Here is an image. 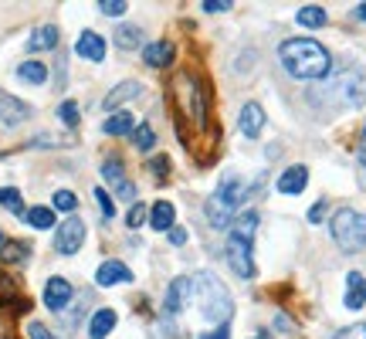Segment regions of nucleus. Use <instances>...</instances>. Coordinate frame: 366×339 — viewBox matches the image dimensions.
I'll use <instances>...</instances> for the list:
<instances>
[{
  "label": "nucleus",
  "instance_id": "nucleus-12",
  "mask_svg": "<svg viewBox=\"0 0 366 339\" xmlns=\"http://www.w3.org/2000/svg\"><path fill=\"white\" fill-rule=\"evenodd\" d=\"M106 38L95 31H82V38H78L75 45V55L78 58H85V62H106Z\"/></svg>",
  "mask_w": 366,
  "mask_h": 339
},
{
  "label": "nucleus",
  "instance_id": "nucleus-37",
  "mask_svg": "<svg viewBox=\"0 0 366 339\" xmlns=\"http://www.w3.org/2000/svg\"><path fill=\"white\" fill-rule=\"evenodd\" d=\"M28 339H61V336H55L51 329H45L41 323H30L28 326Z\"/></svg>",
  "mask_w": 366,
  "mask_h": 339
},
{
  "label": "nucleus",
  "instance_id": "nucleus-34",
  "mask_svg": "<svg viewBox=\"0 0 366 339\" xmlns=\"http://www.w3.org/2000/svg\"><path fill=\"white\" fill-rule=\"evenodd\" d=\"M150 173L156 177V180H167V177H170V160H167V156H163V153L156 156V160L150 163Z\"/></svg>",
  "mask_w": 366,
  "mask_h": 339
},
{
  "label": "nucleus",
  "instance_id": "nucleus-35",
  "mask_svg": "<svg viewBox=\"0 0 366 339\" xmlns=\"http://www.w3.org/2000/svg\"><path fill=\"white\" fill-rule=\"evenodd\" d=\"M336 339H366V323H356V326H346V329H339Z\"/></svg>",
  "mask_w": 366,
  "mask_h": 339
},
{
  "label": "nucleus",
  "instance_id": "nucleus-1",
  "mask_svg": "<svg viewBox=\"0 0 366 339\" xmlns=\"http://www.w3.org/2000/svg\"><path fill=\"white\" fill-rule=\"evenodd\" d=\"M278 58L285 65V72L292 78H302V82H316V78H326L333 72V58L329 51L312 41V38H289L278 45Z\"/></svg>",
  "mask_w": 366,
  "mask_h": 339
},
{
  "label": "nucleus",
  "instance_id": "nucleus-22",
  "mask_svg": "<svg viewBox=\"0 0 366 339\" xmlns=\"http://www.w3.org/2000/svg\"><path fill=\"white\" fill-rule=\"evenodd\" d=\"M139 89H143L139 82H119V85H116V89H112V92H109L106 99H102V109H119L122 102H129V99H136V95H139Z\"/></svg>",
  "mask_w": 366,
  "mask_h": 339
},
{
  "label": "nucleus",
  "instance_id": "nucleus-31",
  "mask_svg": "<svg viewBox=\"0 0 366 339\" xmlns=\"http://www.w3.org/2000/svg\"><path fill=\"white\" fill-rule=\"evenodd\" d=\"M146 217H150V211L136 201L129 211H126V228H143V221H146Z\"/></svg>",
  "mask_w": 366,
  "mask_h": 339
},
{
  "label": "nucleus",
  "instance_id": "nucleus-40",
  "mask_svg": "<svg viewBox=\"0 0 366 339\" xmlns=\"http://www.w3.org/2000/svg\"><path fill=\"white\" fill-rule=\"evenodd\" d=\"M322 217H326V201L312 204V211H309V224H322Z\"/></svg>",
  "mask_w": 366,
  "mask_h": 339
},
{
  "label": "nucleus",
  "instance_id": "nucleus-27",
  "mask_svg": "<svg viewBox=\"0 0 366 339\" xmlns=\"http://www.w3.org/2000/svg\"><path fill=\"white\" fill-rule=\"evenodd\" d=\"M133 146L143 150V153H150L152 146H156V129H152L150 123H139L136 129H133Z\"/></svg>",
  "mask_w": 366,
  "mask_h": 339
},
{
  "label": "nucleus",
  "instance_id": "nucleus-7",
  "mask_svg": "<svg viewBox=\"0 0 366 339\" xmlns=\"http://www.w3.org/2000/svg\"><path fill=\"white\" fill-rule=\"evenodd\" d=\"M173 89H177V102H180V112L190 119V123L204 129L207 126V92L200 89V82L194 75H180L173 82Z\"/></svg>",
  "mask_w": 366,
  "mask_h": 339
},
{
  "label": "nucleus",
  "instance_id": "nucleus-11",
  "mask_svg": "<svg viewBox=\"0 0 366 339\" xmlns=\"http://www.w3.org/2000/svg\"><path fill=\"white\" fill-rule=\"evenodd\" d=\"M75 295V289H72V282L68 278H61V275H55V278H48L45 282V306L51 309V312H61V309L68 306V299Z\"/></svg>",
  "mask_w": 366,
  "mask_h": 339
},
{
  "label": "nucleus",
  "instance_id": "nucleus-25",
  "mask_svg": "<svg viewBox=\"0 0 366 339\" xmlns=\"http://www.w3.org/2000/svg\"><path fill=\"white\" fill-rule=\"evenodd\" d=\"M295 21H299L302 28H326L329 14H326L322 7H316V4H309V7H302V11L295 14Z\"/></svg>",
  "mask_w": 366,
  "mask_h": 339
},
{
  "label": "nucleus",
  "instance_id": "nucleus-9",
  "mask_svg": "<svg viewBox=\"0 0 366 339\" xmlns=\"http://www.w3.org/2000/svg\"><path fill=\"white\" fill-rule=\"evenodd\" d=\"M85 245V224L78 221V217H68L65 224H58V231H55V251L58 255H75L78 248Z\"/></svg>",
  "mask_w": 366,
  "mask_h": 339
},
{
  "label": "nucleus",
  "instance_id": "nucleus-18",
  "mask_svg": "<svg viewBox=\"0 0 366 339\" xmlns=\"http://www.w3.org/2000/svg\"><path fill=\"white\" fill-rule=\"evenodd\" d=\"M119 323V316H116V309H95L89 319V339H106L112 336V329Z\"/></svg>",
  "mask_w": 366,
  "mask_h": 339
},
{
  "label": "nucleus",
  "instance_id": "nucleus-46",
  "mask_svg": "<svg viewBox=\"0 0 366 339\" xmlns=\"http://www.w3.org/2000/svg\"><path fill=\"white\" fill-rule=\"evenodd\" d=\"M255 339H265V336H255Z\"/></svg>",
  "mask_w": 366,
  "mask_h": 339
},
{
  "label": "nucleus",
  "instance_id": "nucleus-6",
  "mask_svg": "<svg viewBox=\"0 0 366 339\" xmlns=\"http://www.w3.org/2000/svg\"><path fill=\"white\" fill-rule=\"evenodd\" d=\"M329 231H333V241L339 245V251L356 255L366 248V214L353 211V207H339L329 221Z\"/></svg>",
  "mask_w": 366,
  "mask_h": 339
},
{
  "label": "nucleus",
  "instance_id": "nucleus-3",
  "mask_svg": "<svg viewBox=\"0 0 366 339\" xmlns=\"http://www.w3.org/2000/svg\"><path fill=\"white\" fill-rule=\"evenodd\" d=\"M244 194H248V187H244L241 177H238V173H224L221 187H217L211 197H207V204H204L211 228L224 231V228H231V224H234V214H238V207H241Z\"/></svg>",
  "mask_w": 366,
  "mask_h": 339
},
{
  "label": "nucleus",
  "instance_id": "nucleus-5",
  "mask_svg": "<svg viewBox=\"0 0 366 339\" xmlns=\"http://www.w3.org/2000/svg\"><path fill=\"white\" fill-rule=\"evenodd\" d=\"M316 92H322L326 102H333L339 109H353V106H360V102H366V78L356 68H346V72L329 75V82L322 89H316Z\"/></svg>",
  "mask_w": 366,
  "mask_h": 339
},
{
  "label": "nucleus",
  "instance_id": "nucleus-42",
  "mask_svg": "<svg viewBox=\"0 0 366 339\" xmlns=\"http://www.w3.org/2000/svg\"><path fill=\"white\" fill-rule=\"evenodd\" d=\"M360 170H363V180H366V129H363V139H360Z\"/></svg>",
  "mask_w": 366,
  "mask_h": 339
},
{
  "label": "nucleus",
  "instance_id": "nucleus-19",
  "mask_svg": "<svg viewBox=\"0 0 366 339\" xmlns=\"http://www.w3.org/2000/svg\"><path fill=\"white\" fill-rule=\"evenodd\" d=\"M173 221H177V207H173L170 201H156L150 207V228L152 231H167L170 234L173 228H177Z\"/></svg>",
  "mask_w": 366,
  "mask_h": 339
},
{
  "label": "nucleus",
  "instance_id": "nucleus-23",
  "mask_svg": "<svg viewBox=\"0 0 366 339\" xmlns=\"http://www.w3.org/2000/svg\"><path fill=\"white\" fill-rule=\"evenodd\" d=\"M58 45V28L55 24H45V28H38V31L30 34V41H28V48L30 51H51V48Z\"/></svg>",
  "mask_w": 366,
  "mask_h": 339
},
{
  "label": "nucleus",
  "instance_id": "nucleus-32",
  "mask_svg": "<svg viewBox=\"0 0 366 339\" xmlns=\"http://www.w3.org/2000/svg\"><path fill=\"white\" fill-rule=\"evenodd\" d=\"M75 207H78V197L72 190H58V194H55V211H68V214H72Z\"/></svg>",
  "mask_w": 366,
  "mask_h": 339
},
{
  "label": "nucleus",
  "instance_id": "nucleus-15",
  "mask_svg": "<svg viewBox=\"0 0 366 339\" xmlns=\"http://www.w3.org/2000/svg\"><path fill=\"white\" fill-rule=\"evenodd\" d=\"M343 306L350 312H360L366 306V275L360 272H350L346 275V295H343Z\"/></svg>",
  "mask_w": 366,
  "mask_h": 339
},
{
  "label": "nucleus",
  "instance_id": "nucleus-10",
  "mask_svg": "<svg viewBox=\"0 0 366 339\" xmlns=\"http://www.w3.org/2000/svg\"><path fill=\"white\" fill-rule=\"evenodd\" d=\"M190 295H194V278H173L167 289V299H163V312L167 316H180L183 306L190 302Z\"/></svg>",
  "mask_w": 366,
  "mask_h": 339
},
{
  "label": "nucleus",
  "instance_id": "nucleus-38",
  "mask_svg": "<svg viewBox=\"0 0 366 339\" xmlns=\"http://www.w3.org/2000/svg\"><path fill=\"white\" fill-rule=\"evenodd\" d=\"M204 11H207V14H224V11H231V0H207Z\"/></svg>",
  "mask_w": 366,
  "mask_h": 339
},
{
  "label": "nucleus",
  "instance_id": "nucleus-30",
  "mask_svg": "<svg viewBox=\"0 0 366 339\" xmlns=\"http://www.w3.org/2000/svg\"><path fill=\"white\" fill-rule=\"evenodd\" d=\"M58 116H61V123H65V126H78V123H82V109H78L75 102H61Z\"/></svg>",
  "mask_w": 366,
  "mask_h": 339
},
{
  "label": "nucleus",
  "instance_id": "nucleus-2",
  "mask_svg": "<svg viewBox=\"0 0 366 339\" xmlns=\"http://www.w3.org/2000/svg\"><path fill=\"white\" fill-rule=\"evenodd\" d=\"M255 231H258V211L234 217V224L228 228V265L238 278H255V258H251Z\"/></svg>",
  "mask_w": 366,
  "mask_h": 339
},
{
  "label": "nucleus",
  "instance_id": "nucleus-8",
  "mask_svg": "<svg viewBox=\"0 0 366 339\" xmlns=\"http://www.w3.org/2000/svg\"><path fill=\"white\" fill-rule=\"evenodd\" d=\"M102 180L116 187L119 201H126V204L133 201V204H136V187L126 180V167H122L119 156H106V160H102Z\"/></svg>",
  "mask_w": 366,
  "mask_h": 339
},
{
  "label": "nucleus",
  "instance_id": "nucleus-16",
  "mask_svg": "<svg viewBox=\"0 0 366 339\" xmlns=\"http://www.w3.org/2000/svg\"><path fill=\"white\" fill-rule=\"evenodd\" d=\"M305 187H309V170H305L302 163L289 167L282 177H278V194H285V197H292V194H302Z\"/></svg>",
  "mask_w": 366,
  "mask_h": 339
},
{
  "label": "nucleus",
  "instance_id": "nucleus-36",
  "mask_svg": "<svg viewBox=\"0 0 366 339\" xmlns=\"http://www.w3.org/2000/svg\"><path fill=\"white\" fill-rule=\"evenodd\" d=\"M99 11H102V14H109V17H119V14H126L129 7H126L122 0H102V4H99Z\"/></svg>",
  "mask_w": 366,
  "mask_h": 339
},
{
  "label": "nucleus",
  "instance_id": "nucleus-4",
  "mask_svg": "<svg viewBox=\"0 0 366 339\" xmlns=\"http://www.w3.org/2000/svg\"><path fill=\"white\" fill-rule=\"evenodd\" d=\"M194 295H197V306L207 323L228 326L231 312H234V302H231V292L224 289V282L214 275V272H200L194 278Z\"/></svg>",
  "mask_w": 366,
  "mask_h": 339
},
{
  "label": "nucleus",
  "instance_id": "nucleus-17",
  "mask_svg": "<svg viewBox=\"0 0 366 339\" xmlns=\"http://www.w3.org/2000/svg\"><path fill=\"white\" fill-rule=\"evenodd\" d=\"M28 116H30V109L24 106L21 99L0 92V123H4V126H21Z\"/></svg>",
  "mask_w": 366,
  "mask_h": 339
},
{
  "label": "nucleus",
  "instance_id": "nucleus-13",
  "mask_svg": "<svg viewBox=\"0 0 366 339\" xmlns=\"http://www.w3.org/2000/svg\"><path fill=\"white\" fill-rule=\"evenodd\" d=\"M238 129H241L248 139L261 136V129H265V109L258 102H244L241 116H238Z\"/></svg>",
  "mask_w": 366,
  "mask_h": 339
},
{
  "label": "nucleus",
  "instance_id": "nucleus-44",
  "mask_svg": "<svg viewBox=\"0 0 366 339\" xmlns=\"http://www.w3.org/2000/svg\"><path fill=\"white\" fill-rule=\"evenodd\" d=\"M356 17H360V21H366V4H360V7H356Z\"/></svg>",
  "mask_w": 366,
  "mask_h": 339
},
{
  "label": "nucleus",
  "instance_id": "nucleus-24",
  "mask_svg": "<svg viewBox=\"0 0 366 339\" xmlns=\"http://www.w3.org/2000/svg\"><path fill=\"white\" fill-rule=\"evenodd\" d=\"M17 78L21 82H28V85H41L48 78V65L41 62H21L17 65Z\"/></svg>",
  "mask_w": 366,
  "mask_h": 339
},
{
  "label": "nucleus",
  "instance_id": "nucleus-39",
  "mask_svg": "<svg viewBox=\"0 0 366 339\" xmlns=\"http://www.w3.org/2000/svg\"><path fill=\"white\" fill-rule=\"evenodd\" d=\"M4 258L7 262H21L24 258V245H4Z\"/></svg>",
  "mask_w": 366,
  "mask_h": 339
},
{
  "label": "nucleus",
  "instance_id": "nucleus-21",
  "mask_svg": "<svg viewBox=\"0 0 366 339\" xmlns=\"http://www.w3.org/2000/svg\"><path fill=\"white\" fill-rule=\"evenodd\" d=\"M136 126L139 123L133 112H116V116H109L106 123H102V133H106V136H129Z\"/></svg>",
  "mask_w": 366,
  "mask_h": 339
},
{
  "label": "nucleus",
  "instance_id": "nucleus-20",
  "mask_svg": "<svg viewBox=\"0 0 366 339\" xmlns=\"http://www.w3.org/2000/svg\"><path fill=\"white\" fill-rule=\"evenodd\" d=\"M173 45L170 41H152V45L143 48V62L150 65V68H167V65H173Z\"/></svg>",
  "mask_w": 366,
  "mask_h": 339
},
{
  "label": "nucleus",
  "instance_id": "nucleus-29",
  "mask_svg": "<svg viewBox=\"0 0 366 339\" xmlns=\"http://www.w3.org/2000/svg\"><path fill=\"white\" fill-rule=\"evenodd\" d=\"M0 207H7L11 214H24L28 217V211H24V204H21V190H14V187H0Z\"/></svg>",
  "mask_w": 366,
  "mask_h": 339
},
{
  "label": "nucleus",
  "instance_id": "nucleus-33",
  "mask_svg": "<svg viewBox=\"0 0 366 339\" xmlns=\"http://www.w3.org/2000/svg\"><path fill=\"white\" fill-rule=\"evenodd\" d=\"M95 201H99V214L106 217V221H109L112 214H116V207H112V197H109L102 187H95Z\"/></svg>",
  "mask_w": 366,
  "mask_h": 339
},
{
  "label": "nucleus",
  "instance_id": "nucleus-26",
  "mask_svg": "<svg viewBox=\"0 0 366 339\" xmlns=\"http://www.w3.org/2000/svg\"><path fill=\"white\" fill-rule=\"evenodd\" d=\"M116 45H119L122 51H133V48L143 45V31H139L136 24H122L119 31H116Z\"/></svg>",
  "mask_w": 366,
  "mask_h": 339
},
{
  "label": "nucleus",
  "instance_id": "nucleus-43",
  "mask_svg": "<svg viewBox=\"0 0 366 339\" xmlns=\"http://www.w3.org/2000/svg\"><path fill=\"white\" fill-rule=\"evenodd\" d=\"M200 339H231V333H228V326H221L217 333H207V336H200Z\"/></svg>",
  "mask_w": 366,
  "mask_h": 339
},
{
  "label": "nucleus",
  "instance_id": "nucleus-14",
  "mask_svg": "<svg viewBox=\"0 0 366 339\" xmlns=\"http://www.w3.org/2000/svg\"><path fill=\"white\" fill-rule=\"evenodd\" d=\"M122 282H133V272H129L122 262H102L95 268V285L112 289V285H122Z\"/></svg>",
  "mask_w": 366,
  "mask_h": 339
},
{
  "label": "nucleus",
  "instance_id": "nucleus-41",
  "mask_svg": "<svg viewBox=\"0 0 366 339\" xmlns=\"http://www.w3.org/2000/svg\"><path fill=\"white\" fill-rule=\"evenodd\" d=\"M187 238H190V234L183 231V228H173V231H170V241H173V245H177V248H183V245H187Z\"/></svg>",
  "mask_w": 366,
  "mask_h": 339
},
{
  "label": "nucleus",
  "instance_id": "nucleus-28",
  "mask_svg": "<svg viewBox=\"0 0 366 339\" xmlns=\"http://www.w3.org/2000/svg\"><path fill=\"white\" fill-rule=\"evenodd\" d=\"M28 224L38 228V231H48V228H55V211H51V207H30Z\"/></svg>",
  "mask_w": 366,
  "mask_h": 339
},
{
  "label": "nucleus",
  "instance_id": "nucleus-45",
  "mask_svg": "<svg viewBox=\"0 0 366 339\" xmlns=\"http://www.w3.org/2000/svg\"><path fill=\"white\" fill-rule=\"evenodd\" d=\"M4 245H7V241H4V234H0V251H4Z\"/></svg>",
  "mask_w": 366,
  "mask_h": 339
}]
</instances>
